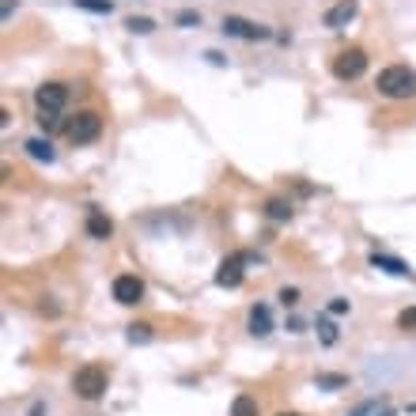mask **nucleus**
Listing matches in <instances>:
<instances>
[{
  "mask_svg": "<svg viewBox=\"0 0 416 416\" xmlns=\"http://www.w3.org/2000/svg\"><path fill=\"white\" fill-rule=\"evenodd\" d=\"M375 87L386 98H412L416 95V69H409V64H390V69L379 72Z\"/></svg>",
  "mask_w": 416,
  "mask_h": 416,
  "instance_id": "nucleus-1",
  "label": "nucleus"
},
{
  "mask_svg": "<svg viewBox=\"0 0 416 416\" xmlns=\"http://www.w3.org/2000/svg\"><path fill=\"white\" fill-rule=\"evenodd\" d=\"M106 386H110V375H106L103 364H87L72 375V390H76V398H83V401H98L106 393Z\"/></svg>",
  "mask_w": 416,
  "mask_h": 416,
  "instance_id": "nucleus-2",
  "label": "nucleus"
},
{
  "mask_svg": "<svg viewBox=\"0 0 416 416\" xmlns=\"http://www.w3.org/2000/svg\"><path fill=\"white\" fill-rule=\"evenodd\" d=\"M64 137H69L72 144H91V140L103 137V117H98L95 110H80L69 125H64Z\"/></svg>",
  "mask_w": 416,
  "mask_h": 416,
  "instance_id": "nucleus-3",
  "label": "nucleus"
},
{
  "mask_svg": "<svg viewBox=\"0 0 416 416\" xmlns=\"http://www.w3.org/2000/svg\"><path fill=\"white\" fill-rule=\"evenodd\" d=\"M254 261V254H246V250H235L231 258H224L220 261V269H216V284L220 288H238L246 277V265Z\"/></svg>",
  "mask_w": 416,
  "mask_h": 416,
  "instance_id": "nucleus-4",
  "label": "nucleus"
},
{
  "mask_svg": "<svg viewBox=\"0 0 416 416\" xmlns=\"http://www.w3.org/2000/svg\"><path fill=\"white\" fill-rule=\"evenodd\" d=\"M364 72H367V53L359 46H348V50H341L333 57V76L337 80H359Z\"/></svg>",
  "mask_w": 416,
  "mask_h": 416,
  "instance_id": "nucleus-5",
  "label": "nucleus"
},
{
  "mask_svg": "<svg viewBox=\"0 0 416 416\" xmlns=\"http://www.w3.org/2000/svg\"><path fill=\"white\" fill-rule=\"evenodd\" d=\"M64 103H69V87L57 83V80L42 83L38 91H35V106H38V110H53V114H61V110H64Z\"/></svg>",
  "mask_w": 416,
  "mask_h": 416,
  "instance_id": "nucleus-6",
  "label": "nucleus"
},
{
  "mask_svg": "<svg viewBox=\"0 0 416 416\" xmlns=\"http://www.w3.org/2000/svg\"><path fill=\"white\" fill-rule=\"evenodd\" d=\"M224 35L243 38V42H258V38H269V30L258 27V23H250V19H243V16H227L224 19Z\"/></svg>",
  "mask_w": 416,
  "mask_h": 416,
  "instance_id": "nucleus-7",
  "label": "nucleus"
},
{
  "mask_svg": "<svg viewBox=\"0 0 416 416\" xmlns=\"http://www.w3.org/2000/svg\"><path fill=\"white\" fill-rule=\"evenodd\" d=\"M114 299H117V303H125V306L140 303V299H144V280L133 277V272L117 277V280H114Z\"/></svg>",
  "mask_w": 416,
  "mask_h": 416,
  "instance_id": "nucleus-8",
  "label": "nucleus"
},
{
  "mask_svg": "<svg viewBox=\"0 0 416 416\" xmlns=\"http://www.w3.org/2000/svg\"><path fill=\"white\" fill-rule=\"evenodd\" d=\"M356 12H359L356 0H337L330 12H325V27H330V30H341V27H348V23L356 19Z\"/></svg>",
  "mask_w": 416,
  "mask_h": 416,
  "instance_id": "nucleus-9",
  "label": "nucleus"
},
{
  "mask_svg": "<svg viewBox=\"0 0 416 416\" xmlns=\"http://www.w3.org/2000/svg\"><path fill=\"white\" fill-rule=\"evenodd\" d=\"M87 235H91V238H98V243H106V238L114 235V224H110V216H106V212H98V208H91V212H87Z\"/></svg>",
  "mask_w": 416,
  "mask_h": 416,
  "instance_id": "nucleus-10",
  "label": "nucleus"
},
{
  "mask_svg": "<svg viewBox=\"0 0 416 416\" xmlns=\"http://www.w3.org/2000/svg\"><path fill=\"white\" fill-rule=\"evenodd\" d=\"M250 333H254V337H269L272 333V314H269L265 303L250 306Z\"/></svg>",
  "mask_w": 416,
  "mask_h": 416,
  "instance_id": "nucleus-11",
  "label": "nucleus"
},
{
  "mask_svg": "<svg viewBox=\"0 0 416 416\" xmlns=\"http://www.w3.org/2000/svg\"><path fill=\"white\" fill-rule=\"evenodd\" d=\"M371 265H375V269H382V272H390V277H412V269H409V265H405V261H401V258H390V254H379V250H375V254H371Z\"/></svg>",
  "mask_w": 416,
  "mask_h": 416,
  "instance_id": "nucleus-12",
  "label": "nucleus"
},
{
  "mask_svg": "<svg viewBox=\"0 0 416 416\" xmlns=\"http://www.w3.org/2000/svg\"><path fill=\"white\" fill-rule=\"evenodd\" d=\"M27 151H30V159H38V163H53V159H57V151H53L50 137H30V140H27Z\"/></svg>",
  "mask_w": 416,
  "mask_h": 416,
  "instance_id": "nucleus-13",
  "label": "nucleus"
},
{
  "mask_svg": "<svg viewBox=\"0 0 416 416\" xmlns=\"http://www.w3.org/2000/svg\"><path fill=\"white\" fill-rule=\"evenodd\" d=\"M265 216H269V220H277V224H284V220H291V204L284 201V197H269V201H265Z\"/></svg>",
  "mask_w": 416,
  "mask_h": 416,
  "instance_id": "nucleus-14",
  "label": "nucleus"
},
{
  "mask_svg": "<svg viewBox=\"0 0 416 416\" xmlns=\"http://www.w3.org/2000/svg\"><path fill=\"white\" fill-rule=\"evenodd\" d=\"M231 416H258V398H250V393H238L231 401Z\"/></svg>",
  "mask_w": 416,
  "mask_h": 416,
  "instance_id": "nucleus-15",
  "label": "nucleus"
},
{
  "mask_svg": "<svg viewBox=\"0 0 416 416\" xmlns=\"http://www.w3.org/2000/svg\"><path fill=\"white\" fill-rule=\"evenodd\" d=\"M129 345H148L151 341V337H156V333H151V325L148 322H133V325H129Z\"/></svg>",
  "mask_w": 416,
  "mask_h": 416,
  "instance_id": "nucleus-16",
  "label": "nucleus"
},
{
  "mask_svg": "<svg viewBox=\"0 0 416 416\" xmlns=\"http://www.w3.org/2000/svg\"><path fill=\"white\" fill-rule=\"evenodd\" d=\"M72 4L83 8V12H95V16H110V12H114L110 0H72Z\"/></svg>",
  "mask_w": 416,
  "mask_h": 416,
  "instance_id": "nucleus-17",
  "label": "nucleus"
},
{
  "mask_svg": "<svg viewBox=\"0 0 416 416\" xmlns=\"http://www.w3.org/2000/svg\"><path fill=\"white\" fill-rule=\"evenodd\" d=\"M125 30H129V35H151L156 23H151L148 16H133V19H125Z\"/></svg>",
  "mask_w": 416,
  "mask_h": 416,
  "instance_id": "nucleus-18",
  "label": "nucleus"
},
{
  "mask_svg": "<svg viewBox=\"0 0 416 416\" xmlns=\"http://www.w3.org/2000/svg\"><path fill=\"white\" fill-rule=\"evenodd\" d=\"M314 325H318V337H322V345H337V325H333L330 318H325V314H322V318L314 322Z\"/></svg>",
  "mask_w": 416,
  "mask_h": 416,
  "instance_id": "nucleus-19",
  "label": "nucleus"
},
{
  "mask_svg": "<svg viewBox=\"0 0 416 416\" xmlns=\"http://www.w3.org/2000/svg\"><path fill=\"white\" fill-rule=\"evenodd\" d=\"M38 125L46 129V133H53V129H61L64 122H61V117L53 114V110H38Z\"/></svg>",
  "mask_w": 416,
  "mask_h": 416,
  "instance_id": "nucleus-20",
  "label": "nucleus"
},
{
  "mask_svg": "<svg viewBox=\"0 0 416 416\" xmlns=\"http://www.w3.org/2000/svg\"><path fill=\"white\" fill-rule=\"evenodd\" d=\"M314 382H318L322 390H341V386H348V379H345V375H318Z\"/></svg>",
  "mask_w": 416,
  "mask_h": 416,
  "instance_id": "nucleus-21",
  "label": "nucleus"
},
{
  "mask_svg": "<svg viewBox=\"0 0 416 416\" xmlns=\"http://www.w3.org/2000/svg\"><path fill=\"white\" fill-rule=\"evenodd\" d=\"M398 325H401L405 333H409V330H416V306H405V311L398 314Z\"/></svg>",
  "mask_w": 416,
  "mask_h": 416,
  "instance_id": "nucleus-22",
  "label": "nucleus"
},
{
  "mask_svg": "<svg viewBox=\"0 0 416 416\" xmlns=\"http://www.w3.org/2000/svg\"><path fill=\"white\" fill-rule=\"evenodd\" d=\"M178 27H201V16L197 12H178Z\"/></svg>",
  "mask_w": 416,
  "mask_h": 416,
  "instance_id": "nucleus-23",
  "label": "nucleus"
},
{
  "mask_svg": "<svg viewBox=\"0 0 416 416\" xmlns=\"http://www.w3.org/2000/svg\"><path fill=\"white\" fill-rule=\"evenodd\" d=\"M280 303L284 306H295V303H299V291H295V288H280Z\"/></svg>",
  "mask_w": 416,
  "mask_h": 416,
  "instance_id": "nucleus-24",
  "label": "nucleus"
},
{
  "mask_svg": "<svg viewBox=\"0 0 416 416\" xmlns=\"http://www.w3.org/2000/svg\"><path fill=\"white\" fill-rule=\"evenodd\" d=\"M371 409H375V401H359V405H356V409L348 412V416H367Z\"/></svg>",
  "mask_w": 416,
  "mask_h": 416,
  "instance_id": "nucleus-25",
  "label": "nucleus"
},
{
  "mask_svg": "<svg viewBox=\"0 0 416 416\" xmlns=\"http://www.w3.org/2000/svg\"><path fill=\"white\" fill-rule=\"evenodd\" d=\"M330 314H348V299H333L330 303Z\"/></svg>",
  "mask_w": 416,
  "mask_h": 416,
  "instance_id": "nucleus-26",
  "label": "nucleus"
},
{
  "mask_svg": "<svg viewBox=\"0 0 416 416\" xmlns=\"http://www.w3.org/2000/svg\"><path fill=\"white\" fill-rule=\"evenodd\" d=\"M280 416H299V412H280Z\"/></svg>",
  "mask_w": 416,
  "mask_h": 416,
  "instance_id": "nucleus-27",
  "label": "nucleus"
}]
</instances>
